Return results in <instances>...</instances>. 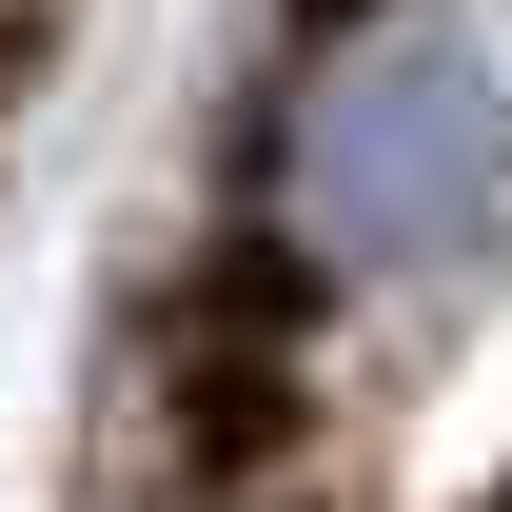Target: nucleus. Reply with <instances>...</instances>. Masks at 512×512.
Wrapping results in <instances>:
<instances>
[{"mask_svg":"<svg viewBox=\"0 0 512 512\" xmlns=\"http://www.w3.org/2000/svg\"><path fill=\"white\" fill-rule=\"evenodd\" d=\"M512 217V79L493 40H453V20H375V40H335L296 79V119H276V237L316 256V276H473Z\"/></svg>","mask_w":512,"mask_h":512,"instance_id":"1","label":"nucleus"}]
</instances>
